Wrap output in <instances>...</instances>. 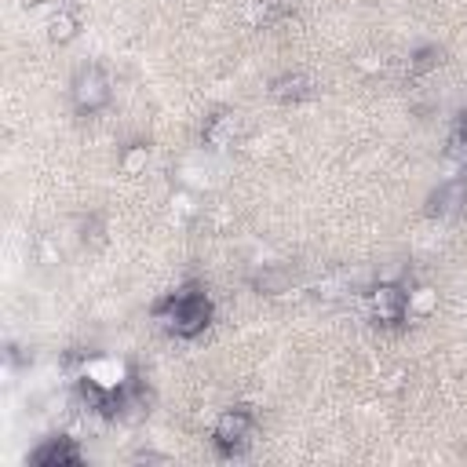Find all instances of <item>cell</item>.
<instances>
[{"instance_id":"1","label":"cell","mask_w":467,"mask_h":467,"mask_svg":"<svg viewBox=\"0 0 467 467\" xmlns=\"http://www.w3.org/2000/svg\"><path fill=\"white\" fill-rule=\"evenodd\" d=\"M157 317L164 321L168 332H175L182 339H193L212 321V299L197 285H186V288L171 292L164 303H157Z\"/></svg>"},{"instance_id":"2","label":"cell","mask_w":467,"mask_h":467,"mask_svg":"<svg viewBox=\"0 0 467 467\" xmlns=\"http://www.w3.org/2000/svg\"><path fill=\"white\" fill-rule=\"evenodd\" d=\"M109 77L99 69V66H84V69H77V77H73V84H69V99H73V109L80 113V117H91V113H99L106 102H109Z\"/></svg>"},{"instance_id":"3","label":"cell","mask_w":467,"mask_h":467,"mask_svg":"<svg viewBox=\"0 0 467 467\" xmlns=\"http://www.w3.org/2000/svg\"><path fill=\"white\" fill-rule=\"evenodd\" d=\"M252 427H255V416H252V409H244V405H237V409H226V412L219 416L215 431H212V445L219 449V456H237V452L248 445V438H252Z\"/></svg>"},{"instance_id":"4","label":"cell","mask_w":467,"mask_h":467,"mask_svg":"<svg viewBox=\"0 0 467 467\" xmlns=\"http://www.w3.org/2000/svg\"><path fill=\"white\" fill-rule=\"evenodd\" d=\"M29 463L36 467H66V463H80V449L73 438H47L44 445H36L29 452Z\"/></svg>"},{"instance_id":"5","label":"cell","mask_w":467,"mask_h":467,"mask_svg":"<svg viewBox=\"0 0 467 467\" xmlns=\"http://www.w3.org/2000/svg\"><path fill=\"white\" fill-rule=\"evenodd\" d=\"M405 310H409V296H405L398 285H379V288L372 292V314H376V321L398 325V321L405 317Z\"/></svg>"},{"instance_id":"6","label":"cell","mask_w":467,"mask_h":467,"mask_svg":"<svg viewBox=\"0 0 467 467\" xmlns=\"http://www.w3.org/2000/svg\"><path fill=\"white\" fill-rule=\"evenodd\" d=\"M460 204H467V186H463V179H449L431 193L427 215H452V212H460Z\"/></svg>"},{"instance_id":"7","label":"cell","mask_w":467,"mask_h":467,"mask_svg":"<svg viewBox=\"0 0 467 467\" xmlns=\"http://www.w3.org/2000/svg\"><path fill=\"white\" fill-rule=\"evenodd\" d=\"M237 128H241L237 113L223 109V113H212V117L204 120V128H201V139H204L208 146H230V142H234V135H237Z\"/></svg>"},{"instance_id":"8","label":"cell","mask_w":467,"mask_h":467,"mask_svg":"<svg viewBox=\"0 0 467 467\" xmlns=\"http://www.w3.org/2000/svg\"><path fill=\"white\" fill-rule=\"evenodd\" d=\"M310 91H314V80L306 73H281L270 84V95L277 102H303V99H310Z\"/></svg>"},{"instance_id":"9","label":"cell","mask_w":467,"mask_h":467,"mask_svg":"<svg viewBox=\"0 0 467 467\" xmlns=\"http://www.w3.org/2000/svg\"><path fill=\"white\" fill-rule=\"evenodd\" d=\"M77 33H80V18L73 15V7H69V11H51V18H47V36H51L55 44H69Z\"/></svg>"},{"instance_id":"10","label":"cell","mask_w":467,"mask_h":467,"mask_svg":"<svg viewBox=\"0 0 467 467\" xmlns=\"http://www.w3.org/2000/svg\"><path fill=\"white\" fill-rule=\"evenodd\" d=\"M146 157H150V146H146V142H131V146L124 150V157H120V168H124L128 175H135V171L146 168Z\"/></svg>"},{"instance_id":"11","label":"cell","mask_w":467,"mask_h":467,"mask_svg":"<svg viewBox=\"0 0 467 467\" xmlns=\"http://www.w3.org/2000/svg\"><path fill=\"white\" fill-rule=\"evenodd\" d=\"M449 157L460 161V164L467 168V113L460 117V128H456L452 139H449Z\"/></svg>"},{"instance_id":"12","label":"cell","mask_w":467,"mask_h":467,"mask_svg":"<svg viewBox=\"0 0 467 467\" xmlns=\"http://www.w3.org/2000/svg\"><path fill=\"white\" fill-rule=\"evenodd\" d=\"M438 62H441V51H438V47H420L416 58L409 62V73H427V69H434Z\"/></svg>"},{"instance_id":"13","label":"cell","mask_w":467,"mask_h":467,"mask_svg":"<svg viewBox=\"0 0 467 467\" xmlns=\"http://www.w3.org/2000/svg\"><path fill=\"white\" fill-rule=\"evenodd\" d=\"M431 310H434V292L431 288L409 292V314H431Z\"/></svg>"}]
</instances>
